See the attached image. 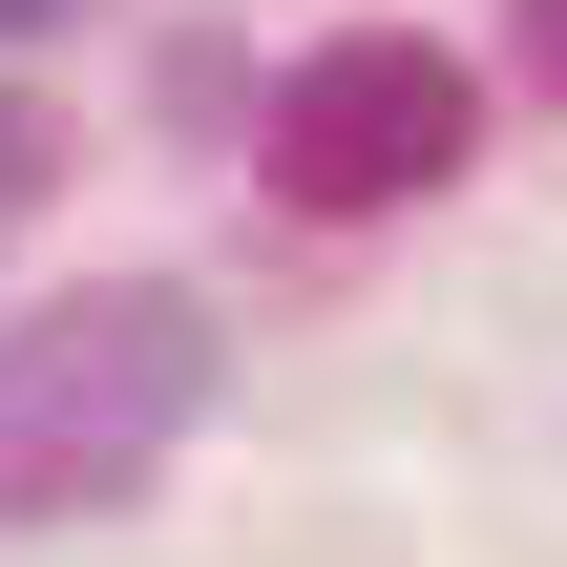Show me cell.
I'll use <instances>...</instances> for the list:
<instances>
[{
    "mask_svg": "<svg viewBox=\"0 0 567 567\" xmlns=\"http://www.w3.org/2000/svg\"><path fill=\"white\" fill-rule=\"evenodd\" d=\"M210 379H231V337H210L189 274H84V295H42V316L0 337V526L126 505V484L210 421Z\"/></svg>",
    "mask_w": 567,
    "mask_h": 567,
    "instance_id": "6da1fadb",
    "label": "cell"
},
{
    "mask_svg": "<svg viewBox=\"0 0 567 567\" xmlns=\"http://www.w3.org/2000/svg\"><path fill=\"white\" fill-rule=\"evenodd\" d=\"M526 63H547V84H567V0H526Z\"/></svg>",
    "mask_w": 567,
    "mask_h": 567,
    "instance_id": "3957f363",
    "label": "cell"
},
{
    "mask_svg": "<svg viewBox=\"0 0 567 567\" xmlns=\"http://www.w3.org/2000/svg\"><path fill=\"white\" fill-rule=\"evenodd\" d=\"M463 147H484V105H463V63H442L421 21H337V42L274 84V189H295V210H421Z\"/></svg>",
    "mask_w": 567,
    "mask_h": 567,
    "instance_id": "7a4b0ae2",
    "label": "cell"
},
{
    "mask_svg": "<svg viewBox=\"0 0 567 567\" xmlns=\"http://www.w3.org/2000/svg\"><path fill=\"white\" fill-rule=\"evenodd\" d=\"M21 21H84V0H0V42H21Z\"/></svg>",
    "mask_w": 567,
    "mask_h": 567,
    "instance_id": "277c9868",
    "label": "cell"
}]
</instances>
